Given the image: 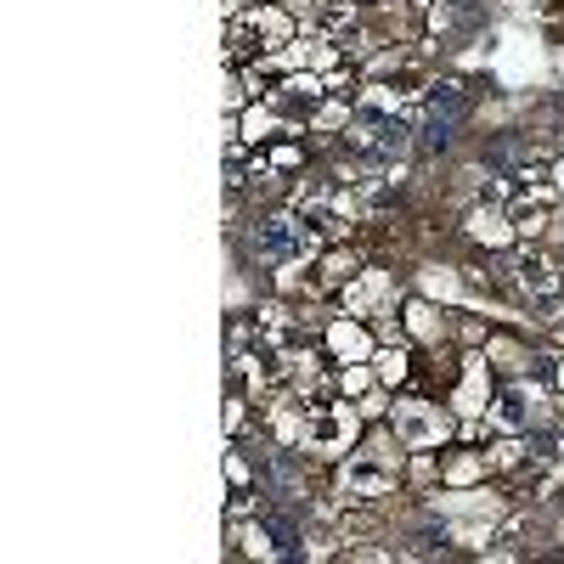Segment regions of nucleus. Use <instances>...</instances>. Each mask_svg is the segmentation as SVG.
<instances>
[{
  "label": "nucleus",
  "instance_id": "1",
  "mask_svg": "<svg viewBox=\"0 0 564 564\" xmlns=\"http://www.w3.org/2000/svg\"><path fill=\"white\" fill-rule=\"evenodd\" d=\"M260 249H266L271 260H282V254H299L305 243L294 237V226H288V220H271V226H260Z\"/></svg>",
  "mask_w": 564,
  "mask_h": 564
},
{
  "label": "nucleus",
  "instance_id": "2",
  "mask_svg": "<svg viewBox=\"0 0 564 564\" xmlns=\"http://www.w3.org/2000/svg\"><path fill=\"white\" fill-rule=\"evenodd\" d=\"M429 113H435V119H457V113H463V85H440V91L429 96Z\"/></svg>",
  "mask_w": 564,
  "mask_h": 564
},
{
  "label": "nucleus",
  "instance_id": "3",
  "mask_svg": "<svg viewBox=\"0 0 564 564\" xmlns=\"http://www.w3.org/2000/svg\"><path fill=\"white\" fill-rule=\"evenodd\" d=\"M452 125L457 119H435V113H429V125H423V153H440V147H446V141H452Z\"/></svg>",
  "mask_w": 564,
  "mask_h": 564
}]
</instances>
